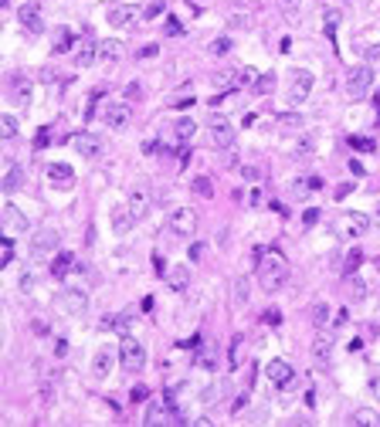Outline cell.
Masks as SVG:
<instances>
[{
	"label": "cell",
	"mask_w": 380,
	"mask_h": 427,
	"mask_svg": "<svg viewBox=\"0 0 380 427\" xmlns=\"http://www.w3.org/2000/svg\"><path fill=\"white\" fill-rule=\"evenodd\" d=\"M370 89H373V68L370 65H360L347 75V95L350 99H367Z\"/></svg>",
	"instance_id": "cell-4"
},
{
	"label": "cell",
	"mask_w": 380,
	"mask_h": 427,
	"mask_svg": "<svg viewBox=\"0 0 380 427\" xmlns=\"http://www.w3.org/2000/svg\"><path fill=\"white\" fill-rule=\"evenodd\" d=\"M329 353H333V339L329 336H316V343H313V356L319 363H326L329 360Z\"/></svg>",
	"instance_id": "cell-29"
},
{
	"label": "cell",
	"mask_w": 380,
	"mask_h": 427,
	"mask_svg": "<svg viewBox=\"0 0 380 427\" xmlns=\"http://www.w3.org/2000/svg\"><path fill=\"white\" fill-rule=\"evenodd\" d=\"M207 129H211V143H214L217 149H231V146H235V136H238V133H235V125L227 122L224 115H214Z\"/></svg>",
	"instance_id": "cell-8"
},
{
	"label": "cell",
	"mask_w": 380,
	"mask_h": 427,
	"mask_svg": "<svg viewBox=\"0 0 380 427\" xmlns=\"http://www.w3.org/2000/svg\"><path fill=\"white\" fill-rule=\"evenodd\" d=\"M71 143L79 149V156H85V159L102 156V136H95V133H82V136H75Z\"/></svg>",
	"instance_id": "cell-16"
},
{
	"label": "cell",
	"mask_w": 380,
	"mask_h": 427,
	"mask_svg": "<svg viewBox=\"0 0 380 427\" xmlns=\"http://www.w3.org/2000/svg\"><path fill=\"white\" fill-rule=\"evenodd\" d=\"M370 397H373V400H380V373H373V376H370Z\"/></svg>",
	"instance_id": "cell-46"
},
{
	"label": "cell",
	"mask_w": 380,
	"mask_h": 427,
	"mask_svg": "<svg viewBox=\"0 0 380 427\" xmlns=\"http://www.w3.org/2000/svg\"><path fill=\"white\" fill-rule=\"evenodd\" d=\"M58 231L55 227H41V231H34L31 237V258H48V254H55V247H58Z\"/></svg>",
	"instance_id": "cell-6"
},
{
	"label": "cell",
	"mask_w": 380,
	"mask_h": 427,
	"mask_svg": "<svg viewBox=\"0 0 380 427\" xmlns=\"http://www.w3.org/2000/svg\"><path fill=\"white\" fill-rule=\"evenodd\" d=\"M302 221H306V224H316V221H319V210H316V207H309V210L302 214Z\"/></svg>",
	"instance_id": "cell-53"
},
{
	"label": "cell",
	"mask_w": 380,
	"mask_h": 427,
	"mask_svg": "<svg viewBox=\"0 0 380 427\" xmlns=\"http://www.w3.org/2000/svg\"><path fill=\"white\" fill-rule=\"evenodd\" d=\"M370 231V217L367 214H339L336 217V234L339 237H363Z\"/></svg>",
	"instance_id": "cell-5"
},
{
	"label": "cell",
	"mask_w": 380,
	"mask_h": 427,
	"mask_svg": "<svg viewBox=\"0 0 380 427\" xmlns=\"http://www.w3.org/2000/svg\"><path fill=\"white\" fill-rule=\"evenodd\" d=\"M336 4H347V0H336Z\"/></svg>",
	"instance_id": "cell-63"
},
{
	"label": "cell",
	"mask_w": 380,
	"mask_h": 427,
	"mask_svg": "<svg viewBox=\"0 0 380 427\" xmlns=\"http://www.w3.org/2000/svg\"><path fill=\"white\" fill-rule=\"evenodd\" d=\"M119 58H123V45H119V41H102L99 45V61H119Z\"/></svg>",
	"instance_id": "cell-26"
},
{
	"label": "cell",
	"mask_w": 380,
	"mask_h": 427,
	"mask_svg": "<svg viewBox=\"0 0 380 427\" xmlns=\"http://www.w3.org/2000/svg\"><path fill=\"white\" fill-rule=\"evenodd\" d=\"M167 231L177 237H190L197 231V214L190 210V207H173L167 214Z\"/></svg>",
	"instance_id": "cell-3"
},
{
	"label": "cell",
	"mask_w": 380,
	"mask_h": 427,
	"mask_svg": "<svg viewBox=\"0 0 380 427\" xmlns=\"http://www.w3.org/2000/svg\"><path fill=\"white\" fill-rule=\"evenodd\" d=\"M261 319H265L269 326H279V322H282V312H279V309H269V312L261 315Z\"/></svg>",
	"instance_id": "cell-48"
},
{
	"label": "cell",
	"mask_w": 380,
	"mask_h": 427,
	"mask_svg": "<svg viewBox=\"0 0 380 427\" xmlns=\"http://www.w3.org/2000/svg\"><path fill=\"white\" fill-rule=\"evenodd\" d=\"M167 285L173 288V292H187L190 288V268L187 265H173V268H167Z\"/></svg>",
	"instance_id": "cell-18"
},
{
	"label": "cell",
	"mask_w": 380,
	"mask_h": 427,
	"mask_svg": "<svg viewBox=\"0 0 380 427\" xmlns=\"http://www.w3.org/2000/svg\"><path fill=\"white\" fill-rule=\"evenodd\" d=\"M126 95H129V99H139V85H136V81H133V85H126Z\"/></svg>",
	"instance_id": "cell-61"
},
{
	"label": "cell",
	"mask_w": 380,
	"mask_h": 427,
	"mask_svg": "<svg viewBox=\"0 0 380 427\" xmlns=\"http://www.w3.org/2000/svg\"><path fill=\"white\" fill-rule=\"evenodd\" d=\"M126 207L136 214V221H139V217H146V210H149V193H146L143 187H139V190H133V193H129V203H126Z\"/></svg>",
	"instance_id": "cell-21"
},
{
	"label": "cell",
	"mask_w": 380,
	"mask_h": 427,
	"mask_svg": "<svg viewBox=\"0 0 380 427\" xmlns=\"http://www.w3.org/2000/svg\"><path fill=\"white\" fill-rule=\"evenodd\" d=\"M129 400H133V404H139V400H146V387H143V383H136L133 390H129Z\"/></svg>",
	"instance_id": "cell-45"
},
{
	"label": "cell",
	"mask_w": 380,
	"mask_h": 427,
	"mask_svg": "<svg viewBox=\"0 0 380 427\" xmlns=\"http://www.w3.org/2000/svg\"><path fill=\"white\" fill-rule=\"evenodd\" d=\"M160 14H163V4H149L143 17H160Z\"/></svg>",
	"instance_id": "cell-54"
},
{
	"label": "cell",
	"mask_w": 380,
	"mask_h": 427,
	"mask_svg": "<svg viewBox=\"0 0 380 427\" xmlns=\"http://www.w3.org/2000/svg\"><path fill=\"white\" fill-rule=\"evenodd\" d=\"M153 265H157V275H167V261L160 258V254H153Z\"/></svg>",
	"instance_id": "cell-60"
},
{
	"label": "cell",
	"mask_w": 380,
	"mask_h": 427,
	"mask_svg": "<svg viewBox=\"0 0 380 427\" xmlns=\"http://www.w3.org/2000/svg\"><path fill=\"white\" fill-rule=\"evenodd\" d=\"M336 24H339V14L329 11V14H326V34H329V37L336 34Z\"/></svg>",
	"instance_id": "cell-44"
},
{
	"label": "cell",
	"mask_w": 380,
	"mask_h": 427,
	"mask_svg": "<svg viewBox=\"0 0 380 427\" xmlns=\"http://www.w3.org/2000/svg\"><path fill=\"white\" fill-rule=\"evenodd\" d=\"M170 417H177V410H173V400H170V397L149 400V407H146V424H160V420H170Z\"/></svg>",
	"instance_id": "cell-13"
},
{
	"label": "cell",
	"mask_w": 380,
	"mask_h": 427,
	"mask_svg": "<svg viewBox=\"0 0 380 427\" xmlns=\"http://www.w3.org/2000/svg\"><path fill=\"white\" fill-rule=\"evenodd\" d=\"M316 153V136H302L299 146H295V156H313Z\"/></svg>",
	"instance_id": "cell-36"
},
{
	"label": "cell",
	"mask_w": 380,
	"mask_h": 427,
	"mask_svg": "<svg viewBox=\"0 0 380 427\" xmlns=\"http://www.w3.org/2000/svg\"><path fill=\"white\" fill-rule=\"evenodd\" d=\"M190 187H194V193H197V197H204V200H211V197H214V183L207 180V177H194V180H190Z\"/></svg>",
	"instance_id": "cell-31"
},
{
	"label": "cell",
	"mask_w": 380,
	"mask_h": 427,
	"mask_svg": "<svg viewBox=\"0 0 380 427\" xmlns=\"http://www.w3.org/2000/svg\"><path fill=\"white\" fill-rule=\"evenodd\" d=\"M326 319H329V305H326V302H316V305H313V326L323 329Z\"/></svg>",
	"instance_id": "cell-33"
},
{
	"label": "cell",
	"mask_w": 380,
	"mask_h": 427,
	"mask_svg": "<svg viewBox=\"0 0 380 427\" xmlns=\"http://www.w3.org/2000/svg\"><path fill=\"white\" fill-rule=\"evenodd\" d=\"M245 302H248V278H235V285H231V305L241 309Z\"/></svg>",
	"instance_id": "cell-27"
},
{
	"label": "cell",
	"mask_w": 380,
	"mask_h": 427,
	"mask_svg": "<svg viewBox=\"0 0 380 427\" xmlns=\"http://www.w3.org/2000/svg\"><path fill=\"white\" fill-rule=\"evenodd\" d=\"M350 169H353V177H363V173H367V169H363V163H360V159H350Z\"/></svg>",
	"instance_id": "cell-58"
},
{
	"label": "cell",
	"mask_w": 380,
	"mask_h": 427,
	"mask_svg": "<svg viewBox=\"0 0 380 427\" xmlns=\"http://www.w3.org/2000/svg\"><path fill=\"white\" fill-rule=\"evenodd\" d=\"M65 353H68V343H65V339H55V356H58V360H61Z\"/></svg>",
	"instance_id": "cell-56"
},
{
	"label": "cell",
	"mask_w": 380,
	"mask_h": 427,
	"mask_svg": "<svg viewBox=\"0 0 380 427\" xmlns=\"http://www.w3.org/2000/svg\"><path fill=\"white\" fill-rule=\"evenodd\" d=\"M157 51H160L157 45H146V48H139V51H136V55H139V58H153V55H157Z\"/></svg>",
	"instance_id": "cell-55"
},
{
	"label": "cell",
	"mask_w": 380,
	"mask_h": 427,
	"mask_svg": "<svg viewBox=\"0 0 380 427\" xmlns=\"http://www.w3.org/2000/svg\"><path fill=\"white\" fill-rule=\"evenodd\" d=\"M241 353H245V339L235 336V339H231V370L241 366Z\"/></svg>",
	"instance_id": "cell-34"
},
{
	"label": "cell",
	"mask_w": 380,
	"mask_h": 427,
	"mask_svg": "<svg viewBox=\"0 0 380 427\" xmlns=\"http://www.w3.org/2000/svg\"><path fill=\"white\" fill-rule=\"evenodd\" d=\"M279 125L285 133H295V129H302V119L295 112H285V115H279Z\"/></svg>",
	"instance_id": "cell-35"
},
{
	"label": "cell",
	"mask_w": 380,
	"mask_h": 427,
	"mask_svg": "<svg viewBox=\"0 0 380 427\" xmlns=\"http://www.w3.org/2000/svg\"><path fill=\"white\" fill-rule=\"evenodd\" d=\"M279 7H282V11H285V14L292 17V14L299 11V0H279Z\"/></svg>",
	"instance_id": "cell-49"
},
{
	"label": "cell",
	"mask_w": 380,
	"mask_h": 427,
	"mask_svg": "<svg viewBox=\"0 0 380 427\" xmlns=\"http://www.w3.org/2000/svg\"><path fill=\"white\" fill-rule=\"evenodd\" d=\"M4 234H11V237H17V234H27V217L21 214V207H14V203H4Z\"/></svg>",
	"instance_id": "cell-12"
},
{
	"label": "cell",
	"mask_w": 380,
	"mask_h": 427,
	"mask_svg": "<svg viewBox=\"0 0 380 427\" xmlns=\"http://www.w3.org/2000/svg\"><path fill=\"white\" fill-rule=\"evenodd\" d=\"M258 285L265 288V292H279L282 285L289 281V265L282 254L275 251H258Z\"/></svg>",
	"instance_id": "cell-1"
},
{
	"label": "cell",
	"mask_w": 380,
	"mask_h": 427,
	"mask_svg": "<svg viewBox=\"0 0 380 427\" xmlns=\"http://www.w3.org/2000/svg\"><path fill=\"white\" fill-rule=\"evenodd\" d=\"M265 376H269V383H275V387H282V390L295 387V370H292L285 360H272L269 366H265Z\"/></svg>",
	"instance_id": "cell-10"
},
{
	"label": "cell",
	"mask_w": 380,
	"mask_h": 427,
	"mask_svg": "<svg viewBox=\"0 0 380 427\" xmlns=\"http://www.w3.org/2000/svg\"><path fill=\"white\" fill-rule=\"evenodd\" d=\"M58 305H61V312H68V315H82L89 309V295L82 292V288H65V292L58 295Z\"/></svg>",
	"instance_id": "cell-11"
},
{
	"label": "cell",
	"mask_w": 380,
	"mask_h": 427,
	"mask_svg": "<svg viewBox=\"0 0 380 427\" xmlns=\"http://www.w3.org/2000/svg\"><path fill=\"white\" fill-rule=\"evenodd\" d=\"M0 136H4V139H14V136H17V119H14L11 112L0 115Z\"/></svg>",
	"instance_id": "cell-32"
},
{
	"label": "cell",
	"mask_w": 380,
	"mask_h": 427,
	"mask_svg": "<svg viewBox=\"0 0 380 427\" xmlns=\"http://www.w3.org/2000/svg\"><path fill=\"white\" fill-rule=\"evenodd\" d=\"M112 363H116L112 349H109V346L99 349V353H95V360H92V376H95V380H105V376H109V370H112Z\"/></svg>",
	"instance_id": "cell-20"
},
{
	"label": "cell",
	"mask_w": 380,
	"mask_h": 427,
	"mask_svg": "<svg viewBox=\"0 0 380 427\" xmlns=\"http://www.w3.org/2000/svg\"><path fill=\"white\" fill-rule=\"evenodd\" d=\"M105 21H109L112 27H129L133 21H139V11L129 7V4H116V7L105 11Z\"/></svg>",
	"instance_id": "cell-15"
},
{
	"label": "cell",
	"mask_w": 380,
	"mask_h": 427,
	"mask_svg": "<svg viewBox=\"0 0 380 427\" xmlns=\"http://www.w3.org/2000/svg\"><path fill=\"white\" fill-rule=\"evenodd\" d=\"M173 133H177V139H180V143H190V139H194V133H197V122H194L190 115H183V119H177Z\"/></svg>",
	"instance_id": "cell-25"
},
{
	"label": "cell",
	"mask_w": 380,
	"mask_h": 427,
	"mask_svg": "<svg viewBox=\"0 0 380 427\" xmlns=\"http://www.w3.org/2000/svg\"><path fill=\"white\" fill-rule=\"evenodd\" d=\"M136 224V214L129 207H112V231L116 234H129Z\"/></svg>",
	"instance_id": "cell-19"
},
{
	"label": "cell",
	"mask_w": 380,
	"mask_h": 427,
	"mask_svg": "<svg viewBox=\"0 0 380 427\" xmlns=\"http://www.w3.org/2000/svg\"><path fill=\"white\" fill-rule=\"evenodd\" d=\"M102 119H105L109 129H126L129 119H133V109H129V102H109L102 109Z\"/></svg>",
	"instance_id": "cell-9"
},
{
	"label": "cell",
	"mask_w": 380,
	"mask_h": 427,
	"mask_svg": "<svg viewBox=\"0 0 380 427\" xmlns=\"http://www.w3.org/2000/svg\"><path fill=\"white\" fill-rule=\"evenodd\" d=\"M24 183V169L21 166H11L7 169V177H4V183H0V187H4V193H14L17 190V187H21Z\"/></svg>",
	"instance_id": "cell-28"
},
{
	"label": "cell",
	"mask_w": 380,
	"mask_h": 427,
	"mask_svg": "<svg viewBox=\"0 0 380 427\" xmlns=\"http://www.w3.org/2000/svg\"><path fill=\"white\" fill-rule=\"evenodd\" d=\"M95 61H99V45H95V41H85V45L79 48V55H75V65L89 68V65H95Z\"/></svg>",
	"instance_id": "cell-22"
},
{
	"label": "cell",
	"mask_w": 380,
	"mask_h": 427,
	"mask_svg": "<svg viewBox=\"0 0 380 427\" xmlns=\"http://www.w3.org/2000/svg\"><path fill=\"white\" fill-rule=\"evenodd\" d=\"M231 51V37H214L211 41V55H227Z\"/></svg>",
	"instance_id": "cell-39"
},
{
	"label": "cell",
	"mask_w": 380,
	"mask_h": 427,
	"mask_svg": "<svg viewBox=\"0 0 380 427\" xmlns=\"http://www.w3.org/2000/svg\"><path fill=\"white\" fill-rule=\"evenodd\" d=\"M363 295H367V285L360 278H353V298H363Z\"/></svg>",
	"instance_id": "cell-52"
},
{
	"label": "cell",
	"mask_w": 380,
	"mask_h": 427,
	"mask_svg": "<svg viewBox=\"0 0 380 427\" xmlns=\"http://www.w3.org/2000/svg\"><path fill=\"white\" fill-rule=\"evenodd\" d=\"M309 92H313V71H306V68L292 71V78H289V102H292V105H299V102L309 99Z\"/></svg>",
	"instance_id": "cell-7"
},
{
	"label": "cell",
	"mask_w": 380,
	"mask_h": 427,
	"mask_svg": "<svg viewBox=\"0 0 380 427\" xmlns=\"http://www.w3.org/2000/svg\"><path fill=\"white\" fill-rule=\"evenodd\" d=\"M11 99L17 102V105H27V102H31V85H27V81H24V78H14Z\"/></svg>",
	"instance_id": "cell-30"
},
{
	"label": "cell",
	"mask_w": 380,
	"mask_h": 427,
	"mask_svg": "<svg viewBox=\"0 0 380 427\" xmlns=\"http://www.w3.org/2000/svg\"><path fill=\"white\" fill-rule=\"evenodd\" d=\"M360 261H363V254H360L357 247H353V251H350V254H347V271H350V275H353V271L360 268Z\"/></svg>",
	"instance_id": "cell-42"
},
{
	"label": "cell",
	"mask_w": 380,
	"mask_h": 427,
	"mask_svg": "<svg viewBox=\"0 0 380 427\" xmlns=\"http://www.w3.org/2000/svg\"><path fill=\"white\" fill-rule=\"evenodd\" d=\"M71 265H75L71 251H58V254H55V261H51V275H55V278H65L68 271H71Z\"/></svg>",
	"instance_id": "cell-23"
},
{
	"label": "cell",
	"mask_w": 380,
	"mask_h": 427,
	"mask_svg": "<svg viewBox=\"0 0 380 427\" xmlns=\"http://www.w3.org/2000/svg\"><path fill=\"white\" fill-rule=\"evenodd\" d=\"M241 177H245V180H258V169L255 166H241Z\"/></svg>",
	"instance_id": "cell-59"
},
{
	"label": "cell",
	"mask_w": 380,
	"mask_h": 427,
	"mask_svg": "<svg viewBox=\"0 0 380 427\" xmlns=\"http://www.w3.org/2000/svg\"><path fill=\"white\" fill-rule=\"evenodd\" d=\"M11 258H14V237L4 234V254H0V265H11Z\"/></svg>",
	"instance_id": "cell-40"
},
{
	"label": "cell",
	"mask_w": 380,
	"mask_h": 427,
	"mask_svg": "<svg viewBox=\"0 0 380 427\" xmlns=\"http://www.w3.org/2000/svg\"><path fill=\"white\" fill-rule=\"evenodd\" d=\"M163 27H167V34H173V37H180V34H183V24H180L177 17H167V24H163Z\"/></svg>",
	"instance_id": "cell-43"
},
{
	"label": "cell",
	"mask_w": 380,
	"mask_h": 427,
	"mask_svg": "<svg viewBox=\"0 0 380 427\" xmlns=\"http://www.w3.org/2000/svg\"><path fill=\"white\" fill-rule=\"evenodd\" d=\"M367 58H370V61H380V45H377V48H370Z\"/></svg>",
	"instance_id": "cell-62"
},
{
	"label": "cell",
	"mask_w": 380,
	"mask_h": 427,
	"mask_svg": "<svg viewBox=\"0 0 380 427\" xmlns=\"http://www.w3.org/2000/svg\"><path fill=\"white\" fill-rule=\"evenodd\" d=\"M350 190H353V183H343V187H336V200H343V197H350Z\"/></svg>",
	"instance_id": "cell-57"
},
{
	"label": "cell",
	"mask_w": 380,
	"mask_h": 427,
	"mask_svg": "<svg viewBox=\"0 0 380 427\" xmlns=\"http://www.w3.org/2000/svg\"><path fill=\"white\" fill-rule=\"evenodd\" d=\"M204 251H207V244H201V241H197V244L190 247V261H201V258H204Z\"/></svg>",
	"instance_id": "cell-50"
},
{
	"label": "cell",
	"mask_w": 380,
	"mask_h": 427,
	"mask_svg": "<svg viewBox=\"0 0 380 427\" xmlns=\"http://www.w3.org/2000/svg\"><path fill=\"white\" fill-rule=\"evenodd\" d=\"M48 139H51V129H41V133H37V139H34V146H37V149L48 146Z\"/></svg>",
	"instance_id": "cell-51"
},
{
	"label": "cell",
	"mask_w": 380,
	"mask_h": 427,
	"mask_svg": "<svg viewBox=\"0 0 380 427\" xmlns=\"http://www.w3.org/2000/svg\"><path fill=\"white\" fill-rule=\"evenodd\" d=\"M17 17H21V24H24V27H27V31H31V34H41V31H45V17H41V4H34V0H31V4H24L21 11H17Z\"/></svg>",
	"instance_id": "cell-14"
},
{
	"label": "cell",
	"mask_w": 380,
	"mask_h": 427,
	"mask_svg": "<svg viewBox=\"0 0 380 427\" xmlns=\"http://www.w3.org/2000/svg\"><path fill=\"white\" fill-rule=\"evenodd\" d=\"M350 146L360 149V153H373V139H367V136H350Z\"/></svg>",
	"instance_id": "cell-38"
},
{
	"label": "cell",
	"mask_w": 380,
	"mask_h": 427,
	"mask_svg": "<svg viewBox=\"0 0 380 427\" xmlns=\"http://www.w3.org/2000/svg\"><path fill=\"white\" fill-rule=\"evenodd\" d=\"M119 363H123L126 373H139L146 366V349L143 343H136L133 336H123V343H119Z\"/></svg>",
	"instance_id": "cell-2"
},
{
	"label": "cell",
	"mask_w": 380,
	"mask_h": 427,
	"mask_svg": "<svg viewBox=\"0 0 380 427\" xmlns=\"http://www.w3.org/2000/svg\"><path fill=\"white\" fill-rule=\"evenodd\" d=\"M272 89H275V75H272V71H269V75H258V81H255L258 95H269Z\"/></svg>",
	"instance_id": "cell-37"
},
{
	"label": "cell",
	"mask_w": 380,
	"mask_h": 427,
	"mask_svg": "<svg viewBox=\"0 0 380 427\" xmlns=\"http://www.w3.org/2000/svg\"><path fill=\"white\" fill-rule=\"evenodd\" d=\"M71 45H75V34L68 31V27H58V31H55V45H51V51H55V55H65V51H71Z\"/></svg>",
	"instance_id": "cell-24"
},
{
	"label": "cell",
	"mask_w": 380,
	"mask_h": 427,
	"mask_svg": "<svg viewBox=\"0 0 380 427\" xmlns=\"http://www.w3.org/2000/svg\"><path fill=\"white\" fill-rule=\"evenodd\" d=\"M48 180L55 183V187H61V190H68V187L75 183V169L68 166V163H51V166H48Z\"/></svg>",
	"instance_id": "cell-17"
},
{
	"label": "cell",
	"mask_w": 380,
	"mask_h": 427,
	"mask_svg": "<svg viewBox=\"0 0 380 427\" xmlns=\"http://www.w3.org/2000/svg\"><path fill=\"white\" fill-rule=\"evenodd\" d=\"M170 105H173V109H190V105H194V95H180V99H173Z\"/></svg>",
	"instance_id": "cell-47"
},
{
	"label": "cell",
	"mask_w": 380,
	"mask_h": 427,
	"mask_svg": "<svg viewBox=\"0 0 380 427\" xmlns=\"http://www.w3.org/2000/svg\"><path fill=\"white\" fill-rule=\"evenodd\" d=\"M380 417L373 414V410H357V414H353V424H377Z\"/></svg>",
	"instance_id": "cell-41"
}]
</instances>
